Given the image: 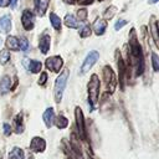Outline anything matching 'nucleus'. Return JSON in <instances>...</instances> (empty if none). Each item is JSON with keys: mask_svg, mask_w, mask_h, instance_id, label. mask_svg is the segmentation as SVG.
<instances>
[{"mask_svg": "<svg viewBox=\"0 0 159 159\" xmlns=\"http://www.w3.org/2000/svg\"><path fill=\"white\" fill-rule=\"evenodd\" d=\"M5 46H6L7 51L9 50H12V51H19L20 50V42L15 36H7V39L5 41Z\"/></svg>", "mask_w": 159, "mask_h": 159, "instance_id": "2eb2a0df", "label": "nucleus"}, {"mask_svg": "<svg viewBox=\"0 0 159 159\" xmlns=\"http://www.w3.org/2000/svg\"><path fill=\"white\" fill-rule=\"evenodd\" d=\"M53 123L56 124V127H57L58 129H65V128L68 125V119H67L65 116L60 114V116H57V117L55 118Z\"/></svg>", "mask_w": 159, "mask_h": 159, "instance_id": "4be33fe9", "label": "nucleus"}, {"mask_svg": "<svg viewBox=\"0 0 159 159\" xmlns=\"http://www.w3.org/2000/svg\"><path fill=\"white\" fill-rule=\"evenodd\" d=\"M116 11H117V10H116V7H114V6L108 7V9H107V11L104 12V17H106V19H112V17L114 16Z\"/></svg>", "mask_w": 159, "mask_h": 159, "instance_id": "c85d7f7f", "label": "nucleus"}, {"mask_svg": "<svg viewBox=\"0 0 159 159\" xmlns=\"http://www.w3.org/2000/svg\"><path fill=\"white\" fill-rule=\"evenodd\" d=\"M78 2H80L81 5H89V4L93 2V0H78Z\"/></svg>", "mask_w": 159, "mask_h": 159, "instance_id": "f704fd0d", "label": "nucleus"}, {"mask_svg": "<svg viewBox=\"0 0 159 159\" xmlns=\"http://www.w3.org/2000/svg\"><path fill=\"white\" fill-rule=\"evenodd\" d=\"M50 4V0H35V10H36V14L39 16H43L46 10H47V6Z\"/></svg>", "mask_w": 159, "mask_h": 159, "instance_id": "f8f14e48", "label": "nucleus"}, {"mask_svg": "<svg viewBox=\"0 0 159 159\" xmlns=\"http://www.w3.org/2000/svg\"><path fill=\"white\" fill-rule=\"evenodd\" d=\"M9 159H25V154L24 150L19 147H15L11 149V152L9 153Z\"/></svg>", "mask_w": 159, "mask_h": 159, "instance_id": "aec40b11", "label": "nucleus"}, {"mask_svg": "<svg viewBox=\"0 0 159 159\" xmlns=\"http://www.w3.org/2000/svg\"><path fill=\"white\" fill-rule=\"evenodd\" d=\"M129 58L132 65L135 67V75L139 76L143 73V68H144V62H143V53L135 35V31L132 30L130 35H129Z\"/></svg>", "mask_w": 159, "mask_h": 159, "instance_id": "f257e3e1", "label": "nucleus"}, {"mask_svg": "<svg viewBox=\"0 0 159 159\" xmlns=\"http://www.w3.org/2000/svg\"><path fill=\"white\" fill-rule=\"evenodd\" d=\"M158 1H159V0H149L150 4H155V2H158Z\"/></svg>", "mask_w": 159, "mask_h": 159, "instance_id": "58836bf2", "label": "nucleus"}, {"mask_svg": "<svg viewBox=\"0 0 159 159\" xmlns=\"http://www.w3.org/2000/svg\"><path fill=\"white\" fill-rule=\"evenodd\" d=\"M7 5H10V0H0V7L7 6Z\"/></svg>", "mask_w": 159, "mask_h": 159, "instance_id": "c9c22d12", "label": "nucleus"}, {"mask_svg": "<svg viewBox=\"0 0 159 159\" xmlns=\"http://www.w3.org/2000/svg\"><path fill=\"white\" fill-rule=\"evenodd\" d=\"M152 63H153L154 71L159 72V56L157 53H152Z\"/></svg>", "mask_w": 159, "mask_h": 159, "instance_id": "cd10ccee", "label": "nucleus"}, {"mask_svg": "<svg viewBox=\"0 0 159 159\" xmlns=\"http://www.w3.org/2000/svg\"><path fill=\"white\" fill-rule=\"evenodd\" d=\"M68 70H65L62 73H60V76L56 78L55 81V87H53V96H55V101L56 103H60L62 99V94L67 83V78H68Z\"/></svg>", "mask_w": 159, "mask_h": 159, "instance_id": "7ed1b4c3", "label": "nucleus"}, {"mask_svg": "<svg viewBox=\"0 0 159 159\" xmlns=\"http://www.w3.org/2000/svg\"><path fill=\"white\" fill-rule=\"evenodd\" d=\"M10 5H11L12 9H15L16 5H17V0H10Z\"/></svg>", "mask_w": 159, "mask_h": 159, "instance_id": "e433bc0d", "label": "nucleus"}, {"mask_svg": "<svg viewBox=\"0 0 159 159\" xmlns=\"http://www.w3.org/2000/svg\"><path fill=\"white\" fill-rule=\"evenodd\" d=\"M125 24H127V21H125V20H119V21L114 25V27H116V30H120Z\"/></svg>", "mask_w": 159, "mask_h": 159, "instance_id": "72a5a7b5", "label": "nucleus"}, {"mask_svg": "<svg viewBox=\"0 0 159 159\" xmlns=\"http://www.w3.org/2000/svg\"><path fill=\"white\" fill-rule=\"evenodd\" d=\"M2 130H4V134L9 137L11 134V127H10V124L9 123H4L2 124Z\"/></svg>", "mask_w": 159, "mask_h": 159, "instance_id": "2f4dec72", "label": "nucleus"}, {"mask_svg": "<svg viewBox=\"0 0 159 159\" xmlns=\"http://www.w3.org/2000/svg\"><path fill=\"white\" fill-rule=\"evenodd\" d=\"M98 1H103V0H98Z\"/></svg>", "mask_w": 159, "mask_h": 159, "instance_id": "37998d69", "label": "nucleus"}, {"mask_svg": "<svg viewBox=\"0 0 159 159\" xmlns=\"http://www.w3.org/2000/svg\"><path fill=\"white\" fill-rule=\"evenodd\" d=\"M30 149L34 153H42L46 149V140L41 137H34L30 143Z\"/></svg>", "mask_w": 159, "mask_h": 159, "instance_id": "1a4fd4ad", "label": "nucleus"}, {"mask_svg": "<svg viewBox=\"0 0 159 159\" xmlns=\"http://www.w3.org/2000/svg\"><path fill=\"white\" fill-rule=\"evenodd\" d=\"M10 86H11V81L7 76L2 77L1 81H0V94H5L9 89H10Z\"/></svg>", "mask_w": 159, "mask_h": 159, "instance_id": "5701e85b", "label": "nucleus"}, {"mask_svg": "<svg viewBox=\"0 0 159 159\" xmlns=\"http://www.w3.org/2000/svg\"><path fill=\"white\" fill-rule=\"evenodd\" d=\"M65 25L67 27H71V29H77L80 26L78 20H76V17L73 15H71V14H67L65 16Z\"/></svg>", "mask_w": 159, "mask_h": 159, "instance_id": "6ab92c4d", "label": "nucleus"}, {"mask_svg": "<svg viewBox=\"0 0 159 159\" xmlns=\"http://www.w3.org/2000/svg\"><path fill=\"white\" fill-rule=\"evenodd\" d=\"M91 26L89 25H84L81 30H80V36L81 37H88L89 35H91Z\"/></svg>", "mask_w": 159, "mask_h": 159, "instance_id": "bb28decb", "label": "nucleus"}, {"mask_svg": "<svg viewBox=\"0 0 159 159\" xmlns=\"http://www.w3.org/2000/svg\"><path fill=\"white\" fill-rule=\"evenodd\" d=\"M19 42H20V50L21 51L25 52L29 50V41L26 39H21V40H19Z\"/></svg>", "mask_w": 159, "mask_h": 159, "instance_id": "7c9ffc66", "label": "nucleus"}, {"mask_svg": "<svg viewBox=\"0 0 159 159\" xmlns=\"http://www.w3.org/2000/svg\"><path fill=\"white\" fill-rule=\"evenodd\" d=\"M88 88V103L91 104V111L97 104L98 94H99V78L97 75H92L91 80L87 84Z\"/></svg>", "mask_w": 159, "mask_h": 159, "instance_id": "f03ea898", "label": "nucleus"}, {"mask_svg": "<svg viewBox=\"0 0 159 159\" xmlns=\"http://www.w3.org/2000/svg\"><path fill=\"white\" fill-rule=\"evenodd\" d=\"M106 27H107V22L106 20L103 19H97L93 24V30H94V34L96 35H103L104 31H106Z\"/></svg>", "mask_w": 159, "mask_h": 159, "instance_id": "4468645a", "label": "nucleus"}, {"mask_svg": "<svg viewBox=\"0 0 159 159\" xmlns=\"http://www.w3.org/2000/svg\"><path fill=\"white\" fill-rule=\"evenodd\" d=\"M27 159H35V158H34L32 154H29V155H27Z\"/></svg>", "mask_w": 159, "mask_h": 159, "instance_id": "ea45409f", "label": "nucleus"}, {"mask_svg": "<svg viewBox=\"0 0 159 159\" xmlns=\"http://www.w3.org/2000/svg\"><path fill=\"white\" fill-rule=\"evenodd\" d=\"M41 67H42V63H41L40 61H37V60H31V61H29V63H27V68H29V71H30L31 73H37V72H40Z\"/></svg>", "mask_w": 159, "mask_h": 159, "instance_id": "412c9836", "label": "nucleus"}, {"mask_svg": "<svg viewBox=\"0 0 159 159\" xmlns=\"http://www.w3.org/2000/svg\"><path fill=\"white\" fill-rule=\"evenodd\" d=\"M77 16H78L80 21H86L87 20V10L86 9H80L77 11Z\"/></svg>", "mask_w": 159, "mask_h": 159, "instance_id": "c756f323", "label": "nucleus"}, {"mask_svg": "<svg viewBox=\"0 0 159 159\" xmlns=\"http://www.w3.org/2000/svg\"><path fill=\"white\" fill-rule=\"evenodd\" d=\"M46 81H47V73L46 72H42L41 76H40V78H39V84L42 86V84L46 83Z\"/></svg>", "mask_w": 159, "mask_h": 159, "instance_id": "473e14b6", "label": "nucleus"}, {"mask_svg": "<svg viewBox=\"0 0 159 159\" xmlns=\"http://www.w3.org/2000/svg\"><path fill=\"white\" fill-rule=\"evenodd\" d=\"M149 29H150L153 40H154L157 47L159 48V30H158V25H157V21H155L154 17H152V21H150V24H149Z\"/></svg>", "mask_w": 159, "mask_h": 159, "instance_id": "dca6fc26", "label": "nucleus"}, {"mask_svg": "<svg viewBox=\"0 0 159 159\" xmlns=\"http://www.w3.org/2000/svg\"><path fill=\"white\" fill-rule=\"evenodd\" d=\"M75 118H76V127L78 130V138L82 140L86 139V128H84V118H83V112L80 107L75 108Z\"/></svg>", "mask_w": 159, "mask_h": 159, "instance_id": "20e7f679", "label": "nucleus"}, {"mask_svg": "<svg viewBox=\"0 0 159 159\" xmlns=\"http://www.w3.org/2000/svg\"><path fill=\"white\" fill-rule=\"evenodd\" d=\"M86 159H93V158H92V157H91V155H89V154H88V155H87V158H86Z\"/></svg>", "mask_w": 159, "mask_h": 159, "instance_id": "a19ab883", "label": "nucleus"}, {"mask_svg": "<svg viewBox=\"0 0 159 159\" xmlns=\"http://www.w3.org/2000/svg\"><path fill=\"white\" fill-rule=\"evenodd\" d=\"M62 149L70 159H84L83 153L81 150H76L67 139H62Z\"/></svg>", "mask_w": 159, "mask_h": 159, "instance_id": "39448f33", "label": "nucleus"}, {"mask_svg": "<svg viewBox=\"0 0 159 159\" xmlns=\"http://www.w3.org/2000/svg\"><path fill=\"white\" fill-rule=\"evenodd\" d=\"M9 60H10V52L7 50H1L0 51V63L5 65L9 62Z\"/></svg>", "mask_w": 159, "mask_h": 159, "instance_id": "a878e982", "label": "nucleus"}, {"mask_svg": "<svg viewBox=\"0 0 159 159\" xmlns=\"http://www.w3.org/2000/svg\"><path fill=\"white\" fill-rule=\"evenodd\" d=\"M14 124H15V133L17 134H21L25 129V125H24V116L22 113H19L15 118H14Z\"/></svg>", "mask_w": 159, "mask_h": 159, "instance_id": "a211bd4d", "label": "nucleus"}, {"mask_svg": "<svg viewBox=\"0 0 159 159\" xmlns=\"http://www.w3.org/2000/svg\"><path fill=\"white\" fill-rule=\"evenodd\" d=\"M21 22H22V26H24L25 30H27V31L32 30V27H34V25H35V16H34L32 11H30V10L26 9V10L22 12Z\"/></svg>", "mask_w": 159, "mask_h": 159, "instance_id": "6e6552de", "label": "nucleus"}, {"mask_svg": "<svg viewBox=\"0 0 159 159\" xmlns=\"http://www.w3.org/2000/svg\"><path fill=\"white\" fill-rule=\"evenodd\" d=\"M63 65V61L60 56H52L46 60V67L52 72H58Z\"/></svg>", "mask_w": 159, "mask_h": 159, "instance_id": "9d476101", "label": "nucleus"}, {"mask_svg": "<svg viewBox=\"0 0 159 159\" xmlns=\"http://www.w3.org/2000/svg\"><path fill=\"white\" fill-rule=\"evenodd\" d=\"M63 1H65V2H67V4H73L76 0H63Z\"/></svg>", "mask_w": 159, "mask_h": 159, "instance_id": "4c0bfd02", "label": "nucleus"}, {"mask_svg": "<svg viewBox=\"0 0 159 159\" xmlns=\"http://www.w3.org/2000/svg\"><path fill=\"white\" fill-rule=\"evenodd\" d=\"M42 118H43V122H45L46 127H47V128H51L52 124H53V120H55V112H53V108H51V107L47 108V109L43 112Z\"/></svg>", "mask_w": 159, "mask_h": 159, "instance_id": "ddd939ff", "label": "nucleus"}, {"mask_svg": "<svg viewBox=\"0 0 159 159\" xmlns=\"http://www.w3.org/2000/svg\"><path fill=\"white\" fill-rule=\"evenodd\" d=\"M98 57H99V53H98L97 51H91V52L86 56V58H84V61H83V65H82V67H81V73L83 75V73L88 72V71L92 68V66L97 62Z\"/></svg>", "mask_w": 159, "mask_h": 159, "instance_id": "0eeeda50", "label": "nucleus"}, {"mask_svg": "<svg viewBox=\"0 0 159 159\" xmlns=\"http://www.w3.org/2000/svg\"><path fill=\"white\" fill-rule=\"evenodd\" d=\"M118 68H119V82H120V84H122V87H123L125 67H124V62H123V60L120 58V56H119V60H118Z\"/></svg>", "mask_w": 159, "mask_h": 159, "instance_id": "393cba45", "label": "nucleus"}, {"mask_svg": "<svg viewBox=\"0 0 159 159\" xmlns=\"http://www.w3.org/2000/svg\"><path fill=\"white\" fill-rule=\"evenodd\" d=\"M11 30V16L9 14L1 16L0 19V32L7 34Z\"/></svg>", "mask_w": 159, "mask_h": 159, "instance_id": "9b49d317", "label": "nucleus"}, {"mask_svg": "<svg viewBox=\"0 0 159 159\" xmlns=\"http://www.w3.org/2000/svg\"><path fill=\"white\" fill-rule=\"evenodd\" d=\"M157 25H158V30H159V21H157Z\"/></svg>", "mask_w": 159, "mask_h": 159, "instance_id": "79ce46f5", "label": "nucleus"}, {"mask_svg": "<svg viewBox=\"0 0 159 159\" xmlns=\"http://www.w3.org/2000/svg\"><path fill=\"white\" fill-rule=\"evenodd\" d=\"M39 47H40V50H41L42 53H47L48 52V50H50V36L47 34H43L40 37Z\"/></svg>", "mask_w": 159, "mask_h": 159, "instance_id": "f3484780", "label": "nucleus"}, {"mask_svg": "<svg viewBox=\"0 0 159 159\" xmlns=\"http://www.w3.org/2000/svg\"><path fill=\"white\" fill-rule=\"evenodd\" d=\"M50 21H51V25L55 27V30H61V20L55 12L50 14Z\"/></svg>", "mask_w": 159, "mask_h": 159, "instance_id": "b1692460", "label": "nucleus"}, {"mask_svg": "<svg viewBox=\"0 0 159 159\" xmlns=\"http://www.w3.org/2000/svg\"><path fill=\"white\" fill-rule=\"evenodd\" d=\"M103 76H104V80H106V84H107V89L112 93L116 88V84H117V80H116V75L114 72L112 71V68L109 66H106L104 70H103Z\"/></svg>", "mask_w": 159, "mask_h": 159, "instance_id": "423d86ee", "label": "nucleus"}]
</instances>
